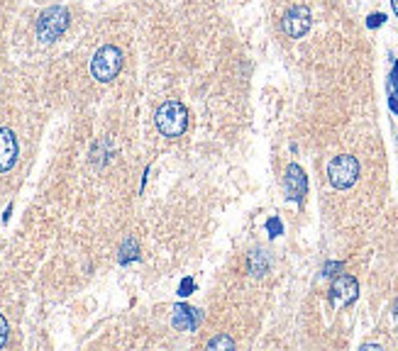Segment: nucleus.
I'll return each mask as SVG.
<instances>
[{
    "label": "nucleus",
    "mask_w": 398,
    "mask_h": 351,
    "mask_svg": "<svg viewBox=\"0 0 398 351\" xmlns=\"http://www.w3.org/2000/svg\"><path fill=\"white\" fill-rule=\"evenodd\" d=\"M154 122L164 137H181L189 130V108L179 100H167L159 105Z\"/></svg>",
    "instance_id": "nucleus-1"
},
{
    "label": "nucleus",
    "mask_w": 398,
    "mask_h": 351,
    "mask_svg": "<svg viewBox=\"0 0 398 351\" xmlns=\"http://www.w3.org/2000/svg\"><path fill=\"white\" fill-rule=\"evenodd\" d=\"M69 22H71L69 10L62 8V5H52V8H47L37 18V40L42 44L57 42L69 30Z\"/></svg>",
    "instance_id": "nucleus-2"
},
{
    "label": "nucleus",
    "mask_w": 398,
    "mask_h": 351,
    "mask_svg": "<svg viewBox=\"0 0 398 351\" xmlns=\"http://www.w3.org/2000/svg\"><path fill=\"white\" fill-rule=\"evenodd\" d=\"M120 69H123V52L115 44H105L98 49L91 59V76L101 84H110L113 79H118Z\"/></svg>",
    "instance_id": "nucleus-3"
},
{
    "label": "nucleus",
    "mask_w": 398,
    "mask_h": 351,
    "mask_svg": "<svg viewBox=\"0 0 398 351\" xmlns=\"http://www.w3.org/2000/svg\"><path fill=\"white\" fill-rule=\"evenodd\" d=\"M328 178L337 190H347L357 183L359 178V161L350 154H340L328 163Z\"/></svg>",
    "instance_id": "nucleus-4"
},
{
    "label": "nucleus",
    "mask_w": 398,
    "mask_h": 351,
    "mask_svg": "<svg viewBox=\"0 0 398 351\" xmlns=\"http://www.w3.org/2000/svg\"><path fill=\"white\" fill-rule=\"evenodd\" d=\"M311 25H313V18L306 5H294L291 10H286L284 20H281V27H284V32L291 40H301V37L311 30Z\"/></svg>",
    "instance_id": "nucleus-5"
},
{
    "label": "nucleus",
    "mask_w": 398,
    "mask_h": 351,
    "mask_svg": "<svg viewBox=\"0 0 398 351\" xmlns=\"http://www.w3.org/2000/svg\"><path fill=\"white\" fill-rule=\"evenodd\" d=\"M357 298H359V283H357V278L355 276H347V273H342V276H335L333 285H330V303H333V307L352 305Z\"/></svg>",
    "instance_id": "nucleus-6"
},
{
    "label": "nucleus",
    "mask_w": 398,
    "mask_h": 351,
    "mask_svg": "<svg viewBox=\"0 0 398 351\" xmlns=\"http://www.w3.org/2000/svg\"><path fill=\"white\" fill-rule=\"evenodd\" d=\"M284 190H286V197H289V200H294V202H303V200H306L308 178H306V171H303L298 163H289V166H286Z\"/></svg>",
    "instance_id": "nucleus-7"
},
{
    "label": "nucleus",
    "mask_w": 398,
    "mask_h": 351,
    "mask_svg": "<svg viewBox=\"0 0 398 351\" xmlns=\"http://www.w3.org/2000/svg\"><path fill=\"white\" fill-rule=\"evenodd\" d=\"M203 322V312L198 310V307H191V305H174V312H171V325L176 329H181V332H196L198 325Z\"/></svg>",
    "instance_id": "nucleus-8"
},
{
    "label": "nucleus",
    "mask_w": 398,
    "mask_h": 351,
    "mask_svg": "<svg viewBox=\"0 0 398 351\" xmlns=\"http://www.w3.org/2000/svg\"><path fill=\"white\" fill-rule=\"evenodd\" d=\"M18 139H15L13 130L0 127V173L10 171L18 161Z\"/></svg>",
    "instance_id": "nucleus-9"
},
{
    "label": "nucleus",
    "mask_w": 398,
    "mask_h": 351,
    "mask_svg": "<svg viewBox=\"0 0 398 351\" xmlns=\"http://www.w3.org/2000/svg\"><path fill=\"white\" fill-rule=\"evenodd\" d=\"M140 259V244H137L135 237H127L123 241V246H120V263L127 266L130 261H137Z\"/></svg>",
    "instance_id": "nucleus-10"
},
{
    "label": "nucleus",
    "mask_w": 398,
    "mask_h": 351,
    "mask_svg": "<svg viewBox=\"0 0 398 351\" xmlns=\"http://www.w3.org/2000/svg\"><path fill=\"white\" fill-rule=\"evenodd\" d=\"M250 263H252V273L254 276H264L269 268V259H264V251H254V254L250 256Z\"/></svg>",
    "instance_id": "nucleus-11"
},
{
    "label": "nucleus",
    "mask_w": 398,
    "mask_h": 351,
    "mask_svg": "<svg viewBox=\"0 0 398 351\" xmlns=\"http://www.w3.org/2000/svg\"><path fill=\"white\" fill-rule=\"evenodd\" d=\"M208 349H223V351H232V349H235V339L228 337V334H218V337L208 339Z\"/></svg>",
    "instance_id": "nucleus-12"
},
{
    "label": "nucleus",
    "mask_w": 398,
    "mask_h": 351,
    "mask_svg": "<svg viewBox=\"0 0 398 351\" xmlns=\"http://www.w3.org/2000/svg\"><path fill=\"white\" fill-rule=\"evenodd\" d=\"M389 98H398V62H394V69L389 76Z\"/></svg>",
    "instance_id": "nucleus-13"
},
{
    "label": "nucleus",
    "mask_w": 398,
    "mask_h": 351,
    "mask_svg": "<svg viewBox=\"0 0 398 351\" xmlns=\"http://www.w3.org/2000/svg\"><path fill=\"white\" fill-rule=\"evenodd\" d=\"M342 268H345V263H342V261H328L323 266V276L333 278V276H337V271H342Z\"/></svg>",
    "instance_id": "nucleus-14"
},
{
    "label": "nucleus",
    "mask_w": 398,
    "mask_h": 351,
    "mask_svg": "<svg viewBox=\"0 0 398 351\" xmlns=\"http://www.w3.org/2000/svg\"><path fill=\"white\" fill-rule=\"evenodd\" d=\"M267 232H269V237H279V234L281 232H284V227H281V219L279 217H272V219H269V222H267Z\"/></svg>",
    "instance_id": "nucleus-15"
},
{
    "label": "nucleus",
    "mask_w": 398,
    "mask_h": 351,
    "mask_svg": "<svg viewBox=\"0 0 398 351\" xmlns=\"http://www.w3.org/2000/svg\"><path fill=\"white\" fill-rule=\"evenodd\" d=\"M384 22H386L384 13H374V15H369V18H367V27H369V30H377V27H381Z\"/></svg>",
    "instance_id": "nucleus-16"
},
{
    "label": "nucleus",
    "mask_w": 398,
    "mask_h": 351,
    "mask_svg": "<svg viewBox=\"0 0 398 351\" xmlns=\"http://www.w3.org/2000/svg\"><path fill=\"white\" fill-rule=\"evenodd\" d=\"M193 290H196V283H193L191 278H184V281H181V285H179V295H181V298H189Z\"/></svg>",
    "instance_id": "nucleus-17"
},
{
    "label": "nucleus",
    "mask_w": 398,
    "mask_h": 351,
    "mask_svg": "<svg viewBox=\"0 0 398 351\" xmlns=\"http://www.w3.org/2000/svg\"><path fill=\"white\" fill-rule=\"evenodd\" d=\"M8 334H10V327H8V322H5V317L0 315V349H3L5 342H8Z\"/></svg>",
    "instance_id": "nucleus-18"
},
{
    "label": "nucleus",
    "mask_w": 398,
    "mask_h": 351,
    "mask_svg": "<svg viewBox=\"0 0 398 351\" xmlns=\"http://www.w3.org/2000/svg\"><path fill=\"white\" fill-rule=\"evenodd\" d=\"M369 349H372V351H381L384 347H381V344H362V351H369Z\"/></svg>",
    "instance_id": "nucleus-19"
},
{
    "label": "nucleus",
    "mask_w": 398,
    "mask_h": 351,
    "mask_svg": "<svg viewBox=\"0 0 398 351\" xmlns=\"http://www.w3.org/2000/svg\"><path fill=\"white\" fill-rule=\"evenodd\" d=\"M389 105H391V110H394V113L398 115V98H389Z\"/></svg>",
    "instance_id": "nucleus-20"
},
{
    "label": "nucleus",
    "mask_w": 398,
    "mask_h": 351,
    "mask_svg": "<svg viewBox=\"0 0 398 351\" xmlns=\"http://www.w3.org/2000/svg\"><path fill=\"white\" fill-rule=\"evenodd\" d=\"M391 5H394V13H396V18H398V0H391Z\"/></svg>",
    "instance_id": "nucleus-21"
},
{
    "label": "nucleus",
    "mask_w": 398,
    "mask_h": 351,
    "mask_svg": "<svg viewBox=\"0 0 398 351\" xmlns=\"http://www.w3.org/2000/svg\"><path fill=\"white\" fill-rule=\"evenodd\" d=\"M394 312H396V320H398V300H396V307H394Z\"/></svg>",
    "instance_id": "nucleus-22"
}]
</instances>
